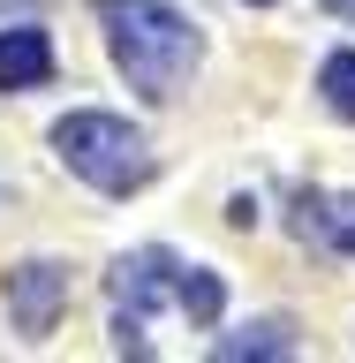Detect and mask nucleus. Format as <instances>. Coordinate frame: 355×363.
Segmentation results:
<instances>
[{
  "mask_svg": "<svg viewBox=\"0 0 355 363\" xmlns=\"http://www.w3.org/2000/svg\"><path fill=\"white\" fill-rule=\"evenodd\" d=\"M212 356H220V363H242V356H295V325H288V318H257V325H242V333H220Z\"/></svg>",
  "mask_w": 355,
  "mask_h": 363,
  "instance_id": "6e6552de",
  "label": "nucleus"
},
{
  "mask_svg": "<svg viewBox=\"0 0 355 363\" xmlns=\"http://www.w3.org/2000/svg\"><path fill=\"white\" fill-rule=\"evenodd\" d=\"M317 91H325V106H333L340 121H355V53H348V45H340V53H325Z\"/></svg>",
  "mask_w": 355,
  "mask_h": 363,
  "instance_id": "1a4fd4ad",
  "label": "nucleus"
},
{
  "mask_svg": "<svg viewBox=\"0 0 355 363\" xmlns=\"http://www.w3.org/2000/svg\"><path fill=\"white\" fill-rule=\"evenodd\" d=\"M325 8H355V0H325Z\"/></svg>",
  "mask_w": 355,
  "mask_h": 363,
  "instance_id": "9d476101",
  "label": "nucleus"
},
{
  "mask_svg": "<svg viewBox=\"0 0 355 363\" xmlns=\"http://www.w3.org/2000/svg\"><path fill=\"white\" fill-rule=\"evenodd\" d=\"M98 30H106V53L129 76V91H144L152 106L181 99V84H189V68L204 53L197 23L174 0H98Z\"/></svg>",
  "mask_w": 355,
  "mask_h": 363,
  "instance_id": "f257e3e1",
  "label": "nucleus"
},
{
  "mask_svg": "<svg viewBox=\"0 0 355 363\" xmlns=\"http://www.w3.org/2000/svg\"><path fill=\"white\" fill-rule=\"evenodd\" d=\"M38 84H53V38L38 23L0 30V91H38Z\"/></svg>",
  "mask_w": 355,
  "mask_h": 363,
  "instance_id": "39448f33",
  "label": "nucleus"
},
{
  "mask_svg": "<svg viewBox=\"0 0 355 363\" xmlns=\"http://www.w3.org/2000/svg\"><path fill=\"white\" fill-rule=\"evenodd\" d=\"M174 311L189 318V325H220V311H227V280L212 265H181V280H174Z\"/></svg>",
  "mask_w": 355,
  "mask_h": 363,
  "instance_id": "0eeeda50",
  "label": "nucleus"
},
{
  "mask_svg": "<svg viewBox=\"0 0 355 363\" xmlns=\"http://www.w3.org/2000/svg\"><path fill=\"white\" fill-rule=\"evenodd\" d=\"M174 280H181V257L174 250H129L121 265H113V311L121 318H152V311H167L174 303Z\"/></svg>",
  "mask_w": 355,
  "mask_h": 363,
  "instance_id": "20e7f679",
  "label": "nucleus"
},
{
  "mask_svg": "<svg viewBox=\"0 0 355 363\" xmlns=\"http://www.w3.org/2000/svg\"><path fill=\"white\" fill-rule=\"evenodd\" d=\"M249 8H272V0H249Z\"/></svg>",
  "mask_w": 355,
  "mask_h": 363,
  "instance_id": "9b49d317",
  "label": "nucleus"
},
{
  "mask_svg": "<svg viewBox=\"0 0 355 363\" xmlns=\"http://www.w3.org/2000/svg\"><path fill=\"white\" fill-rule=\"evenodd\" d=\"M303 235H325V242L340 250V257H355V189H340V197H303Z\"/></svg>",
  "mask_w": 355,
  "mask_h": 363,
  "instance_id": "423d86ee",
  "label": "nucleus"
},
{
  "mask_svg": "<svg viewBox=\"0 0 355 363\" xmlns=\"http://www.w3.org/2000/svg\"><path fill=\"white\" fill-rule=\"evenodd\" d=\"M53 152H61V167L76 182H91L98 197H129V189H144L152 182V144H144V129L136 121H121V113H68V121H53Z\"/></svg>",
  "mask_w": 355,
  "mask_h": 363,
  "instance_id": "f03ea898",
  "label": "nucleus"
},
{
  "mask_svg": "<svg viewBox=\"0 0 355 363\" xmlns=\"http://www.w3.org/2000/svg\"><path fill=\"white\" fill-rule=\"evenodd\" d=\"M61 311H68V272L53 257H30V265L8 272V325L23 340H45L61 325Z\"/></svg>",
  "mask_w": 355,
  "mask_h": 363,
  "instance_id": "7ed1b4c3",
  "label": "nucleus"
}]
</instances>
